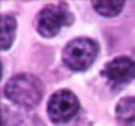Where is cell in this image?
I'll return each mask as SVG.
<instances>
[{
  "label": "cell",
  "instance_id": "6da1fadb",
  "mask_svg": "<svg viewBox=\"0 0 135 126\" xmlns=\"http://www.w3.org/2000/svg\"><path fill=\"white\" fill-rule=\"evenodd\" d=\"M4 96L14 105L30 108L36 106L43 98V84L34 75H16L4 85Z\"/></svg>",
  "mask_w": 135,
  "mask_h": 126
},
{
  "label": "cell",
  "instance_id": "7a4b0ae2",
  "mask_svg": "<svg viewBox=\"0 0 135 126\" xmlns=\"http://www.w3.org/2000/svg\"><path fill=\"white\" fill-rule=\"evenodd\" d=\"M98 57V43L91 37H76L62 50V62L71 71H85Z\"/></svg>",
  "mask_w": 135,
  "mask_h": 126
},
{
  "label": "cell",
  "instance_id": "3957f363",
  "mask_svg": "<svg viewBox=\"0 0 135 126\" xmlns=\"http://www.w3.org/2000/svg\"><path fill=\"white\" fill-rule=\"evenodd\" d=\"M73 23V14L69 13L66 4H55V6H46L41 9L37 14V32L43 37H54L62 27Z\"/></svg>",
  "mask_w": 135,
  "mask_h": 126
},
{
  "label": "cell",
  "instance_id": "277c9868",
  "mask_svg": "<svg viewBox=\"0 0 135 126\" xmlns=\"http://www.w3.org/2000/svg\"><path fill=\"white\" fill-rule=\"evenodd\" d=\"M78 108H80L78 98L71 91L62 89V91H57L50 96L46 105V112L52 123L62 124V123H68V121L73 119L78 112Z\"/></svg>",
  "mask_w": 135,
  "mask_h": 126
},
{
  "label": "cell",
  "instance_id": "5b68a950",
  "mask_svg": "<svg viewBox=\"0 0 135 126\" xmlns=\"http://www.w3.org/2000/svg\"><path fill=\"white\" fill-rule=\"evenodd\" d=\"M101 75L114 87H121L135 78V60L130 57H115L103 66Z\"/></svg>",
  "mask_w": 135,
  "mask_h": 126
},
{
  "label": "cell",
  "instance_id": "8992f818",
  "mask_svg": "<svg viewBox=\"0 0 135 126\" xmlns=\"http://www.w3.org/2000/svg\"><path fill=\"white\" fill-rule=\"evenodd\" d=\"M121 126H135V98H123L115 106Z\"/></svg>",
  "mask_w": 135,
  "mask_h": 126
},
{
  "label": "cell",
  "instance_id": "52a82bcc",
  "mask_svg": "<svg viewBox=\"0 0 135 126\" xmlns=\"http://www.w3.org/2000/svg\"><path fill=\"white\" fill-rule=\"evenodd\" d=\"M14 32H16V20L11 14H4L2 16V39H0V46L4 52L11 48L14 41Z\"/></svg>",
  "mask_w": 135,
  "mask_h": 126
},
{
  "label": "cell",
  "instance_id": "ba28073f",
  "mask_svg": "<svg viewBox=\"0 0 135 126\" xmlns=\"http://www.w3.org/2000/svg\"><path fill=\"white\" fill-rule=\"evenodd\" d=\"M93 7H94V11L98 14L112 18V16H117L123 11L124 2H121V0H94Z\"/></svg>",
  "mask_w": 135,
  "mask_h": 126
},
{
  "label": "cell",
  "instance_id": "9c48e42d",
  "mask_svg": "<svg viewBox=\"0 0 135 126\" xmlns=\"http://www.w3.org/2000/svg\"><path fill=\"white\" fill-rule=\"evenodd\" d=\"M4 126H41V123L36 119V115H14L6 117L4 115Z\"/></svg>",
  "mask_w": 135,
  "mask_h": 126
}]
</instances>
